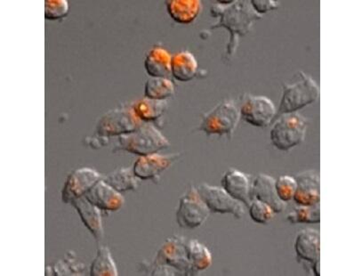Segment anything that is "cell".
I'll use <instances>...</instances> for the list:
<instances>
[{
    "instance_id": "obj_19",
    "label": "cell",
    "mask_w": 362,
    "mask_h": 276,
    "mask_svg": "<svg viewBox=\"0 0 362 276\" xmlns=\"http://www.w3.org/2000/svg\"><path fill=\"white\" fill-rule=\"evenodd\" d=\"M165 6L171 18L180 24L194 22L202 8L199 0H168L165 2Z\"/></svg>"
},
{
    "instance_id": "obj_22",
    "label": "cell",
    "mask_w": 362,
    "mask_h": 276,
    "mask_svg": "<svg viewBox=\"0 0 362 276\" xmlns=\"http://www.w3.org/2000/svg\"><path fill=\"white\" fill-rule=\"evenodd\" d=\"M168 108L165 101L149 98L138 100L134 103L132 110L141 122H151L160 119Z\"/></svg>"
},
{
    "instance_id": "obj_29",
    "label": "cell",
    "mask_w": 362,
    "mask_h": 276,
    "mask_svg": "<svg viewBox=\"0 0 362 276\" xmlns=\"http://www.w3.org/2000/svg\"><path fill=\"white\" fill-rule=\"evenodd\" d=\"M275 189L278 197L282 202L286 203L292 201L296 190V178L291 176H281L275 180Z\"/></svg>"
},
{
    "instance_id": "obj_14",
    "label": "cell",
    "mask_w": 362,
    "mask_h": 276,
    "mask_svg": "<svg viewBox=\"0 0 362 276\" xmlns=\"http://www.w3.org/2000/svg\"><path fill=\"white\" fill-rule=\"evenodd\" d=\"M296 190L294 195L298 205L313 206L320 201V176L315 171H305L296 177Z\"/></svg>"
},
{
    "instance_id": "obj_1",
    "label": "cell",
    "mask_w": 362,
    "mask_h": 276,
    "mask_svg": "<svg viewBox=\"0 0 362 276\" xmlns=\"http://www.w3.org/2000/svg\"><path fill=\"white\" fill-rule=\"evenodd\" d=\"M210 15L214 18H220L218 23L212 26V29L222 27L229 30L230 40L227 45L229 57L235 53L240 38L247 35L254 23L262 19L248 1H233L228 6L213 5Z\"/></svg>"
},
{
    "instance_id": "obj_20",
    "label": "cell",
    "mask_w": 362,
    "mask_h": 276,
    "mask_svg": "<svg viewBox=\"0 0 362 276\" xmlns=\"http://www.w3.org/2000/svg\"><path fill=\"white\" fill-rule=\"evenodd\" d=\"M172 57L162 47H154L149 51L144 60V69L151 78H168L171 74Z\"/></svg>"
},
{
    "instance_id": "obj_32",
    "label": "cell",
    "mask_w": 362,
    "mask_h": 276,
    "mask_svg": "<svg viewBox=\"0 0 362 276\" xmlns=\"http://www.w3.org/2000/svg\"><path fill=\"white\" fill-rule=\"evenodd\" d=\"M250 5L259 16L278 8V3L274 0H252Z\"/></svg>"
},
{
    "instance_id": "obj_7",
    "label": "cell",
    "mask_w": 362,
    "mask_h": 276,
    "mask_svg": "<svg viewBox=\"0 0 362 276\" xmlns=\"http://www.w3.org/2000/svg\"><path fill=\"white\" fill-rule=\"evenodd\" d=\"M210 212L199 196L198 190L191 186L179 201L177 222L182 229H195L203 225Z\"/></svg>"
},
{
    "instance_id": "obj_23",
    "label": "cell",
    "mask_w": 362,
    "mask_h": 276,
    "mask_svg": "<svg viewBox=\"0 0 362 276\" xmlns=\"http://www.w3.org/2000/svg\"><path fill=\"white\" fill-rule=\"evenodd\" d=\"M187 257L193 271H204L211 267L212 254L204 244L197 240L189 241L187 245Z\"/></svg>"
},
{
    "instance_id": "obj_4",
    "label": "cell",
    "mask_w": 362,
    "mask_h": 276,
    "mask_svg": "<svg viewBox=\"0 0 362 276\" xmlns=\"http://www.w3.org/2000/svg\"><path fill=\"white\" fill-rule=\"evenodd\" d=\"M308 122L298 113L284 115L272 126L270 138L272 146L287 151L305 141Z\"/></svg>"
},
{
    "instance_id": "obj_15",
    "label": "cell",
    "mask_w": 362,
    "mask_h": 276,
    "mask_svg": "<svg viewBox=\"0 0 362 276\" xmlns=\"http://www.w3.org/2000/svg\"><path fill=\"white\" fill-rule=\"evenodd\" d=\"M222 188L238 202L243 203L246 207L250 205L252 202L251 197V188L250 178L243 172L230 168L226 172L221 181Z\"/></svg>"
},
{
    "instance_id": "obj_17",
    "label": "cell",
    "mask_w": 362,
    "mask_h": 276,
    "mask_svg": "<svg viewBox=\"0 0 362 276\" xmlns=\"http://www.w3.org/2000/svg\"><path fill=\"white\" fill-rule=\"evenodd\" d=\"M295 251L298 260L313 264L320 260V234L315 229H305L299 232L295 241Z\"/></svg>"
},
{
    "instance_id": "obj_33",
    "label": "cell",
    "mask_w": 362,
    "mask_h": 276,
    "mask_svg": "<svg viewBox=\"0 0 362 276\" xmlns=\"http://www.w3.org/2000/svg\"><path fill=\"white\" fill-rule=\"evenodd\" d=\"M313 270L315 272V275H320V260H317L315 263L313 264Z\"/></svg>"
},
{
    "instance_id": "obj_18",
    "label": "cell",
    "mask_w": 362,
    "mask_h": 276,
    "mask_svg": "<svg viewBox=\"0 0 362 276\" xmlns=\"http://www.w3.org/2000/svg\"><path fill=\"white\" fill-rule=\"evenodd\" d=\"M71 205L77 210L83 224L93 234L95 239L98 241H101L103 237L101 210L89 202L84 196L75 200L74 202H71Z\"/></svg>"
},
{
    "instance_id": "obj_25",
    "label": "cell",
    "mask_w": 362,
    "mask_h": 276,
    "mask_svg": "<svg viewBox=\"0 0 362 276\" xmlns=\"http://www.w3.org/2000/svg\"><path fill=\"white\" fill-rule=\"evenodd\" d=\"M175 93L173 82L168 78H151L144 87V96L146 98L165 101Z\"/></svg>"
},
{
    "instance_id": "obj_6",
    "label": "cell",
    "mask_w": 362,
    "mask_h": 276,
    "mask_svg": "<svg viewBox=\"0 0 362 276\" xmlns=\"http://www.w3.org/2000/svg\"><path fill=\"white\" fill-rule=\"evenodd\" d=\"M132 108L110 110L101 117L95 127L100 137H120L134 132L142 125Z\"/></svg>"
},
{
    "instance_id": "obj_31",
    "label": "cell",
    "mask_w": 362,
    "mask_h": 276,
    "mask_svg": "<svg viewBox=\"0 0 362 276\" xmlns=\"http://www.w3.org/2000/svg\"><path fill=\"white\" fill-rule=\"evenodd\" d=\"M84 265L75 260L74 258H69L68 261H59L54 267V272L57 275H81L84 269Z\"/></svg>"
},
{
    "instance_id": "obj_16",
    "label": "cell",
    "mask_w": 362,
    "mask_h": 276,
    "mask_svg": "<svg viewBox=\"0 0 362 276\" xmlns=\"http://www.w3.org/2000/svg\"><path fill=\"white\" fill-rule=\"evenodd\" d=\"M251 197L253 200L267 203L274 213H281L286 209V203L278 197L275 189V180L271 176L259 174L251 188Z\"/></svg>"
},
{
    "instance_id": "obj_2",
    "label": "cell",
    "mask_w": 362,
    "mask_h": 276,
    "mask_svg": "<svg viewBox=\"0 0 362 276\" xmlns=\"http://www.w3.org/2000/svg\"><path fill=\"white\" fill-rule=\"evenodd\" d=\"M170 146L167 137L151 124H142L134 132L119 137L116 149L127 153L146 156Z\"/></svg>"
},
{
    "instance_id": "obj_28",
    "label": "cell",
    "mask_w": 362,
    "mask_h": 276,
    "mask_svg": "<svg viewBox=\"0 0 362 276\" xmlns=\"http://www.w3.org/2000/svg\"><path fill=\"white\" fill-rule=\"evenodd\" d=\"M248 209H250V219L255 223L267 225L274 219V212L267 203L253 200L250 205L248 206Z\"/></svg>"
},
{
    "instance_id": "obj_30",
    "label": "cell",
    "mask_w": 362,
    "mask_h": 276,
    "mask_svg": "<svg viewBox=\"0 0 362 276\" xmlns=\"http://www.w3.org/2000/svg\"><path fill=\"white\" fill-rule=\"evenodd\" d=\"M69 3L66 0H47L45 1V17L47 20L57 21L67 16Z\"/></svg>"
},
{
    "instance_id": "obj_11",
    "label": "cell",
    "mask_w": 362,
    "mask_h": 276,
    "mask_svg": "<svg viewBox=\"0 0 362 276\" xmlns=\"http://www.w3.org/2000/svg\"><path fill=\"white\" fill-rule=\"evenodd\" d=\"M101 175L90 168H82L72 172L62 191V201L71 203L83 197L101 180Z\"/></svg>"
},
{
    "instance_id": "obj_24",
    "label": "cell",
    "mask_w": 362,
    "mask_h": 276,
    "mask_svg": "<svg viewBox=\"0 0 362 276\" xmlns=\"http://www.w3.org/2000/svg\"><path fill=\"white\" fill-rule=\"evenodd\" d=\"M103 181L119 192L134 191L138 188V178L131 168H118L107 175Z\"/></svg>"
},
{
    "instance_id": "obj_8",
    "label": "cell",
    "mask_w": 362,
    "mask_h": 276,
    "mask_svg": "<svg viewBox=\"0 0 362 276\" xmlns=\"http://www.w3.org/2000/svg\"><path fill=\"white\" fill-rule=\"evenodd\" d=\"M187 243L182 237H172L162 245L157 254V268H174L185 275L194 274L187 257Z\"/></svg>"
},
{
    "instance_id": "obj_26",
    "label": "cell",
    "mask_w": 362,
    "mask_h": 276,
    "mask_svg": "<svg viewBox=\"0 0 362 276\" xmlns=\"http://www.w3.org/2000/svg\"><path fill=\"white\" fill-rule=\"evenodd\" d=\"M118 270L108 247L98 248L90 268L91 276H117Z\"/></svg>"
},
{
    "instance_id": "obj_27",
    "label": "cell",
    "mask_w": 362,
    "mask_h": 276,
    "mask_svg": "<svg viewBox=\"0 0 362 276\" xmlns=\"http://www.w3.org/2000/svg\"><path fill=\"white\" fill-rule=\"evenodd\" d=\"M288 220L291 224H319L320 222V203L313 206L298 205L295 210L288 214Z\"/></svg>"
},
{
    "instance_id": "obj_5",
    "label": "cell",
    "mask_w": 362,
    "mask_h": 276,
    "mask_svg": "<svg viewBox=\"0 0 362 276\" xmlns=\"http://www.w3.org/2000/svg\"><path fill=\"white\" fill-rule=\"evenodd\" d=\"M240 120V110L233 101H223L203 117L199 130L212 136H232Z\"/></svg>"
},
{
    "instance_id": "obj_9",
    "label": "cell",
    "mask_w": 362,
    "mask_h": 276,
    "mask_svg": "<svg viewBox=\"0 0 362 276\" xmlns=\"http://www.w3.org/2000/svg\"><path fill=\"white\" fill-rule=\"evenodd\" d=\"M240 118L251 126L267 127L277 115V110L271 99L264 96H244L240 109Z\"/></svg>"
},
{
    "instance_id": "obj_13",
    "label": "cell",
    "mask_w": 362,
    "mask_h": 276,
    "mask_svg": "<svg viewBox=\"0 0 362 276\" xmlns=\"http://www.w3.org/2000/svg\"><path fill=\"white\" fill-rule=\"evenodd\" d=\"M84 197L101 212H118L125 203L122 193L103 180H100Z\"/></svg>"
},
{
    "instance_id": "obj_21",
    "label": "cell",
    "mask_w": 362,
    "mask_h": 276,
    "mask_svg": "<svg viewBox=\"0 0 362 276\" xmlns=\"http://www.w3.org/2000/svg\"><path fill=\"white\" fill-rule=\"evenodd\" d=\"M198 71V62L189 51L179 52L171 59V74L178 81L188 82L194 79Z\"/></svg>"
},
{
    "instance_id": "obj_12",
    "label": "cell",
    "mask_w": 362,
    "mask_h": 276,
    "mask_svg": "<svg viewBox=\"0 0 362 276\" xmlns=\"http://www.w3.org/2000/svg\"><path fill=\"white\" fill-rule=\"evenodd\" d=\"M179 157L180 154H153L140 156L133 166L134 174L141 180H151L167 171Z\"/></svg>"
},
{
    "instance_id": "obj_3",
    "label": "cell",
    "mask_w": 362,
    "mask_h": 276,
    "mask_svg": "<svg viewBox=\"0 0 362 276\" xmlns=\"http://www.w3.org/2000/svg\"><path fill=\"white\" fill-rule=\"evenodd\" d=\"M320 88L318 84L305 72H299L298 81L293 84L284 85V94L278 109V115L294 113L312 105L318 100Z\"/></svg>"
},
{
    "instance_id": "obj_10",
    "label": "cell",
    "mask_w": 362,
    "mask_h": 276,
    "mask_svg": "<svg viewBox=\"0 0 362 276\" xmlns=\"http://www.w3.org/2000/svg\"><path fill=\"white\" fill-rule=\"evenodd\" d=\"M202 201L209 212L219 214H230L241 219L245 214V205L229 195L223 188L203 184L197 188Z\"/></svg>"
}]
</instances>
